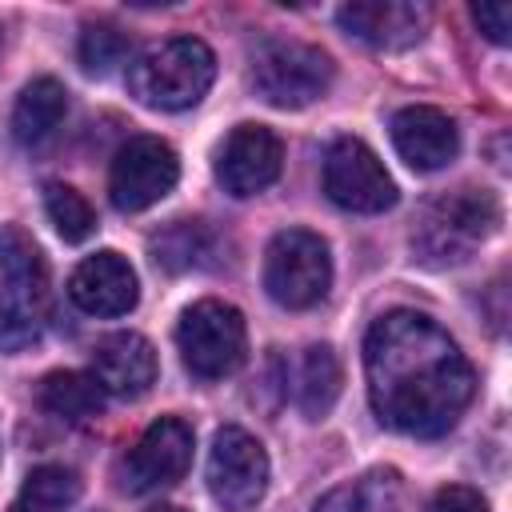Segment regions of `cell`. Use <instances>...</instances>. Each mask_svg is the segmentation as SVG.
<instances>
[{
  "mask_svg": "<svg viewBox=\"0 0 512 512\" xmlns=\"http://www.w3.org/2000/svg\"><path fill=\"white\" fill-rule=\"evenodd\" d=\"M156 348L140 332H112L92 348V376L104 396H144L156 384Z\"/></svg>",
  "mask_w": 512,
  "mask_h": 512,
  "instance_id": "16",
  "label": "cell"
},
{
  "mask_svg": "<svg viewBox=\"0 0 512 512\" xmlns=\"http://www.w3.org/2000/svg\"><path fill=\"white\" fill-rule=\"evenodd\" d=\"M44 212H48L52 228H56L68 244L88 240L92 228H96V212H92V204H88L72 184H60V180L44 184Z\"/></svg>",
  "mask_w": 512,
  "mask_h": 512,
  "instance_id": "23",
  "label": "cell"
},
{
  "mask_svg": "<svg viewBox=\"0 0 512 512\" xmlns=\"http://www.w3.org/2000/svg\"><path fill=\"white\" fill-rule=\"evenodd\" d=\"M12 512H20V508H12Z\"/></svg>",
  "mask_w": 512,
  "mask_h": 512,
  "instance_id": "29",
  "label": "cell"
},
{
  "mask_svg": "<svg viewBox=\"0 0 512 512\" xmlns=\"http://www.w3.org/2000/svg\"><path fill=\"white\" fill-rule=\"evenodd\" d=\"M332 56L292 36H268L252 52V88L272 108H304L332 88Z\"/></svg>",
  "mask_w": 512,
  "mask_h": 512,
  "instance_id": "5",
  "label": "cell"
},
{
  "mask_svg": "<svg viewBox=\"0 0 512 512\" xmlns=\"http://www.w3.org/2000/svg\"><path fill=\"white\" fill-rule=\"evenodd\" d=\"M64 112H68V92H64L60 80L40 76V80L24 84L16 104H12V136H16V144L40 148L60 128Z\"/></svg>",
  "mask_w": 512,
  "mask_h": 512,
  "instance_id": "18",
  "label": "cell"
},
{
  "mask_svg": "<svg viewBox=\"0 0 512 512\" xmlns=\"http://www.w3.org/2000/svg\"><path fill=\"white\" fill-rule=\"evenodd\" d=\"M52 280L40 244L20 228H0V348L20 352L40 340L48 324Z\"/></svg>",
  "mask_w": 512,
  "mask_h": 512,
  "instance_id": "2",
  "label": "cell"
},
{
  "mask_svg": "<svg viewBox=\"0 0 512 512\" xmlns=\"http://www.w3.org/2000/svg\"><path fill=\"white\" fill-rule=\"evenodd\" d=\"M500 228V204L484 188H452L424 204L416 228H412V252L432 264H464L492 232Z\"/></svg>",
  "mask_w": 512,
  "mask_h": 512,
  "instance_id": "4",
  "label": "cell"
},
{
  "mask_svg": "<svg viewBox=\"0 0 512 512\" xmlns=\"http://www.w3.org/2000/svg\"><path fill=\"white\" fill-rule=\"evenodd\" d=\"M0 32H4V28H0ZM0 40H4V36H0Z\"/></svg>",
  "mask_w": 512,
  "mask_h": 512,
  "instance_id": "28",
  "label": "cell"
},
{
  "mask_svg": "<svg viewBox=\"0 0 512 512\" xmlns=\"http://www.w3.org/2000/svg\"><path fill=\"white\" fill-rule=\"evenodd\" d=\"M68 300L88 316H124L140 300L136 268L112 248L84 256L68 276Z\"/></svg>",
  "mask_w": 512,
  "mask_h": 512,
  "instance_id": "14",
  "label": "cell"
},
{
  "mask_svg": "<svg viewBox=\"0 0 512 512\" xmlns=\"http://www.w3.org/2000/svg\"><path fill=\"white\" fill-rule=\"evenodd\" d=\"M340 360L328 344H308L296 360H292V372H288V392H292V404L308 416V420H324L340 396Z\"/></svg>",
  "mask_w": 512,
  "mask_h": 512,
  "instance_id": "17",
  "label": "cell"
},
{
  "mask_svg": "<svg viewBox=\"0 0 512 512\" xmlns=\"http://www.w3.org/2000/svg\"><path fill=\"white\" fill-rule=\"evenodd\" d=\"M392 148L400 160L416 172H436L456 160L460 152V128L448 112L432 104H412L392 116Z\"/></svg>",
  "mask_w": 512,
  "mask_h": 512,
  "instance_id": "15",
  "label": "cell"
},
{
  "mask_svg": "<svg viewBox=\"0 0 512 512\" xmlns=\"http://www.w3.org/2000/svg\"><path fill=\"white\" fill-rule=\"evenodd\" d=\"M368 404L380 424L404 436H444L472 400V364L460 344L424 312H384L364 336Z\"/></svg>",
  "mask_w": 512,
  "mask_h": 512,
  "instance_id": "1",
  "label": "cell"
},
{
  "mask_svg": "<svg viewBox=\"0 0 512 512\" xmlns=\"http://www.w3.org/2000/svg\"><path fill=\"white\" fill-rule=\"evenodd\" d=\"M180 180L176 148L160 136H132L108 168V196L120 212H144L160 204Z\"/></svg>",
  "mask_w": 512,
  "mask_h": 512,
  "instance_id": "9",
  "label": "cell"
},
{
  "mask_svg": "<svg viewBox=\"0 0 512 512\" xmlns=\"http://www.w3.org/2000/svg\"><path fill=\"white\" fill-rule=\"evenodd\" d=\"M396 496H400L396 472H368V476H356V480L332 488L316 504V512H392Z\"/></svg>",
  "mask_w": 512,
  "mask_h": 512,
  "instance_id": "21",
  "label": "cell"
},
{
  "mask_svg": "<svg viewBox=\"0 0 512 512\" xmlns=\"http://www.w3.org/2000/svg\"><path fill=\"white\" fill-rule=\"evenodd\" d=\"M280 168H284V144L264 124H236L216 152V180L236 200L272 188L280 180Z\"/></svg>",
  "mask_w": 512,
  "mask_h": 512,
  "instance_id": "11",
  "label": "cell"
},
{
  "mask_svg": "<svg viewBox=\"0 0 512 512\" xmlns=\"http://www.w3.org/2000/svg\"><path fill=\"white\" fill-rule=\"evenodd\" d=\"M80 500V476L64 464H40L20 484V496L12 508L20 512H64Z\"/></svg>",
  "mask_w": 512,
  "mask_h": 512,
  "instance_id": "20",
  "label": "cell"
},
{
  "mask_svg": "<svg viewBox=\"0 0 512 512\" xmlns=\"http://www.w3.org/2000/svg\"><path fill=\"white\" fill-rule=\"evenodd\" d=\"M152 252H156V264H164L172 272L204 268V264H212V232L200 220H176L164 236L152 240Z\"/></svg>",
  "mask_w": 512,
  "mask_h": 512,
  "instance_id": "22",
  "label": "cell"
},
{
  "mask_svg": "<svg viewBox=\"0 0 512 512\" xmlns=\"http://www.w3.org/2000/svg\"><path fill=\"white\" fill-rule=\"evenodd\" d=\"M128 92L152 112H184L216 80V56L196 36H168L128 60Z\"/></svg>",
  "mask_w": 512,
  "mask_h": 512,
  "instance_id": "3",
  "label": "cell"
},
{
  "mask_svg": "<svg viewBox=\"0 0 512 512\" xmlns=\"http://www.w3.org/2000/svg\"><path fill=\"white\" fill-rule=\"evenodd\" d=\"M40 404L44 412H52L56 420L68 424H84L92 416H100L104 408V388L96 384L92 372H52L40 384Z\"/></svg>",
  "mask_w": 512,
  "mask_h": 512,
  "instance_id": "19",
  "label": "cell"
},
{
  "mask_svg": "<svg viewBox=\"0 0 512 512\" xmlns=\"http://www.w3.org/2000/svg\"><path fill=\"white\" fill-rule=\"evenodd\" d=\"M76 56H80V68L88 76H108L120 64H128V36L116 24H88L80 32Z\"/></svg>",
  "mask_w": 512,
  "mask_h": 512,
  "instance_id": "24",
  "label": "cell"
},
{
  "mask_svg": "<svg viewBox=\"0 0 512 512\" xmlns=\"http://www.w3.org/2000/svg\"><path fill=\"white\" fill-rule=\"evenodd\" d=\"M324 192L336 208L360 212V216H376V212H388L396 204V180L388 176L380 156L356 136H340L328 148Z\"/></svg>",
  "mask_w": 512,
  "mask_h": 512,
  "instance_id": "8",
  "label": "cell"
},
{
  "mask_svg": "<svg viewBox=\"0 0 512 512\" xmlns=\"http://www.w3.org/2000/svg\"><path fill=\"white\" fill-rule=\"evenodd\" d=\"M428 512H488V500L476 492V488H464V484H448L432 496Z\"/></svg>",
  "mask_w": 512,
  "mask_h": 512,
  "instance_id": "25",
  "label": "cell"
},
{
  "mask_svg": "<svg viewBox=\"0 0 512 512\" xmlns=\"http://www.w3.org/2000/svg\"><path fill=\"white\" fill-rule=\"evenodd\" d=\"M428 16H432L428 4H412V0H352L336 12L348 36H356L368 48H384V52L420 44L428 32Z\"/></svg>",
  "mask_w": 512,
  "mask_h": 512,
  "instance_id": "13",
  "label": "cell"
},
{
  "mask_svg": "<svg viewBox=\"0 0 512 512\" xmlns=\"http://www.w3.org/2000/svg\"><path fill=\"white\" fill-rule=\"evenodd\" d=\"M192 464V424L180 416H160L144 428L136 448L124 460V488L128 492H160L172 488Z\"/></svg>",
  "mask_w": 512,
  "mask_h": 512,
  "instance_id": "12",
  "label": "cell"
},
{
  "mask_svg": "<svg viewBox=\"0 0 512 512\" xmlns=\"http://www.w3.org/2000/svg\"><path fill=\"white\" fill-rule=\"evenodd\" d=\"M264 288L280 308H312L332 288V256L324 236L308 228H284L264 252Z\"/></svg>",
  "mask_w": 512,
  "mask_h": 512,
  "instance_id": "7",
  "label": "cell"
},
{
  "mask_svg": "<svg viewBox=\"0 0 512 512\" xmlns=\"http://www.w3.org/2000/svg\"><path fill=\"white\" fill-rule=\"evenodd\" d=\"M208 492L224 512H248L268 492V452L264 444L228 424L216 432L208 452Z\"/></svg>",
  "mask_w": 512,
  "mask_h": 512,
  "instance_id": "10",
  "label": "cell"
},
{
  "mask_svg": "<svg viewBox=\"0 0 512 512\" xmlns=\"http://www.w3.org/2000/svg\"><path fill=\"white\" fill-rule=\"evenodd\" d=\"M472 20L480 24V32H484L492 44H508V32H512V8H508L504 0L472 8Z\"/></svg>",
  "mask_w": 512,
  "mask_h": 512,
  "instance_id": "26",
  "label": "cell"
},
{
  "mask_svg": "<svg viewBox=\"0 0 512 512\" xmlns=\"http://www.w3.org/2000/svg\"><path fill=\"white\" fill-rule=\"evenodd\" d=\"M148 512H184L180 504H156V508H148Z\"/></svg>",
  "mask_w": 512,
  "mask_h": 512,
  "instance_id": "27",
  "label": "cell"
},
{
  "mask_svg": "<svg viewBox=\"0 0 512 512\" xmlns=\"http://www.w3.org/2000/svg\"><path fill=\"white\" fill-rule=\"evenodd\" d=\"M176 348L192 376L200 380H224L248 360V328L240 308L224 300H196L180 312L176 324Z\"/></svg>",
  "mask_w": 512,
  "mask_h": 512,
  "instance_id": "6",
  "label": "cell"
}]
</instances>
